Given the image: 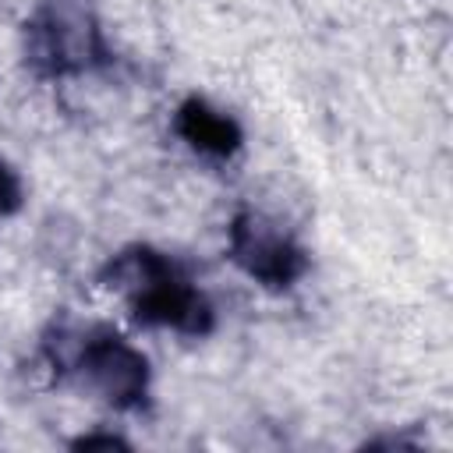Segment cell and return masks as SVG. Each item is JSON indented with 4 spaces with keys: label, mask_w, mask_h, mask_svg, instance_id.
<instances>
[{
    "label": "cell",
    "mask_w": 453,
    "mask_h": 453,
    "mask_svg": "<svg viewBox=\"0 0 453 453\" xmlns=\"http://www.w3.org/2000/svg\"><path fill=\"white\" fill-rule=\"evenodd\" d=\"M99 280L117 290L131 319L149 329H173L180 336H209L216 329L212 301L184 276V269L152 244L120 248L99 273Z\"/></svg>",
    "instance_id": "cell-1"
},
{
    "label": "cell",
    "mask_w": 453,
    "mask_h": 453,
    "mask_svg": "<svg viewBox=\"0 0 453 453\" xmlns=\"http://www.w3.org/2000/svg\"><path fill=\"white\" fill-rule=\"evenodd\" d=\"M42 354L57 375L78 379L113 411H138L149 400V357L113 329L57 322L42 336Z\"/></svg>",
    "instance_id": "cell-2"
},
{
    "label": "cell",
    "mask_w": 453,
    "mask_h": 453,
    "mask_svg": "<svg viewBox=\"0 0 453 453\" xmlns=\"http://www.w3.org/2000/svg\"><path fill=\"white\" fill-rule=\"evenodd\" d=\"M21 57L35 78H74L110 67L113 53L96 0H35L21 28Z\"/></svg>",
    "instance_id": "cell-3"
},
{
    "label": "cell",
    "mask_w": 453,
    "mask_h": 453,
    "mask_svg": "<svg viewBox=\"0 0 453 453\" xmlns=\"http://www.w3.org/2000/svg\"><path fill=\"white\" fill-rule=\"evenodd\" d=\"M230 262L265 290H290L308 273V251L290 230L258 209H237L226 226Z\"/></svg>",
    "instance_id": "cell-4"
},
{
    "label": "cell",
    "mask_w": 453,
    "mask_h": 453,
    "mask_svg": "<svg viewBox=\"0 0 453 453\" xmlns=\"http://www.w3.org/2000/svg\"><path fill=\"white\" fill-rule=\"evenodd\" d=\"M173 131L209 159H230L244 145V127L202 96H188L173 113Z\"/></svg>",
    "instance_id": "cell-5"
},
{
    "label": "cell",
    "mask_w": 453,
    "mask_h": 453,
    "mask_svg": "<svg viewBox=\"0 0 453 453\" xmlns=\"http://www.w3.org/2000/svg\"><path fill=\"white\" fill-rule=\"evenodd\" d=\"M25 202V184H21V173L0 159V216H14Z\"/></svg>",
    "instance_id": "cell-6"
},
{
    "label": "cell",
    "mask_w": 453,
    "mask_h": 453,
    "mask_svg": "<svg viewBox=\"0 0 453 453\" xmlns=\"http://www.w3.org/2000/svg\"><path fill=\"white\" fill-rule=\"evenodd\" d=\"M71 449H131V442L117 432H85L71 439Z\"/></svg>",
    "instance_id": "cell-7"
}]
</instances>
